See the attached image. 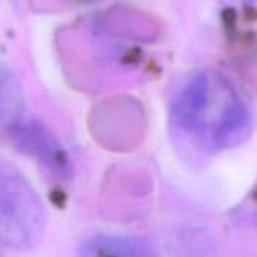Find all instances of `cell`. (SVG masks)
Masks as SVG:
<instances>
[{"label": "cell", "instance_id": "obj_5", "mask_svg": "<svg viewBox=\"0 0 257 257\" xmlns=\"http://www.w3.org/2000/svg\"><path fill=\"white\" fill-rule=\"evenodd\" d=\"M102 27L108 35L130 39H152L157 35V27L152 20L133 11L107 12V17L102 18Z\"/></svg>", "mask_w": 257, "mask_h": 257}, {"label": "cell", "instance_id": "obj_2", "mask_svg": "<svg viewBox=\"0 0 257 257\" xmlns=\"http://www.w3.org/2000/svg\"><path fill=\"white\" fill-rule=\"evenodd\" d=\"M45 221V209L33 185L15 166L0 158V247H38Z\"/></svg>", "mask_w": 257, "mask_h": 257}, {"label": "cell", "instance_id": "obj_4", "mask_svg": "<svg viewBox=\"0 0 257 257\" xmlns=\"http://www.w3.org/2000/svg\"><path fill=\"white\" fill-rule=\"evenodd\" d=\"M23 110V87L15 74L0 62V134H9L21 120Z\"/></svg>", "mask_w": 257, "mask_h": 257}, {"label": "cell", "instance_id": "obj_1", "mask_svg": "<svg viewBox=\"0 0 257 257\" xmlns=\"http://www.w3.org/2000/svg\"><path fill=\"white\" fill-rule=\"evenodd\" d=\"M173 117L185 133L218 149L241 145L253 126V114L242 95L211 71L197 72L187 81L175 101Z\"/></svg>", "mask_w": 257, "mask_h": 257}, {"label": "cell", "instance_id": "obj_6", "mask_svg": "<svg viewBox=\"0 0 257 257\" xmlns=\"http://www.w3.org/2000/svg\"><path fill=\"white\" fill-rule=\"evenodd\" d=\"M81 253L86 256H152L151 247L137 238L123 236H95L81 245Z\"/></svg>", "mask_w": 257, "mask_h": 257}, {"label": "cell", "instance_id": "obj_3", "mask_svg": "<svg viewBox=\"0 0 257 257\" xmlns=\"http://www.w3.org/2000/svg\"><path fill=\"white\" fill-rule=\"evenodd\" d=\"M8 136L18 152L38 161L51 176L60 181L71 176V163L65 149L42 123L21 119Z\"/></svg>", "mask_w": 257, "mask_h": 257}]
</instances>
